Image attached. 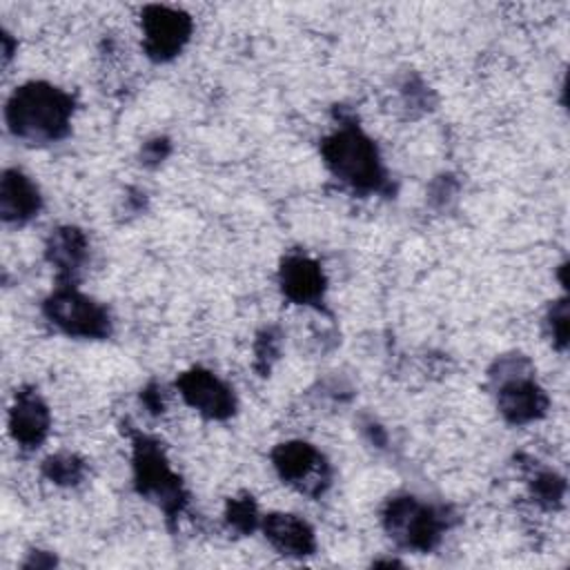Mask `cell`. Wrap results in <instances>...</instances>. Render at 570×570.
I'll use <instances>...</instances> for the list:
<instances>
[{"label":"cell","instance_id":"cell-1","mask_svg":"<svg viewBox=\"0 0 570 570\" xmlns=\"http://www.w3.org/2000/svg\"><path fill=\"white\" fill-rule=\"evenodd\" d=\"M71 114L73 98L49 82H27L18 87L4 109L11 134L31 145L62 138L69 131Z\"/></svg>","mask_w":570,"mask_h":570},{"label":"cell","instance_id":"cell-2","mask_svg":"<svg viewBox=\"0 0 570 570\" xmlns=\"http://www.w3.org/2000/svg\"><path fill=\"white\" fill-rule=\"evenodd\" d=\"M323 158L330 171L358 191H379L385 185V169L374 142L356 127L341 125L323 140Z\"/></svg>","mask_w":570,"mask_h":570},{"label":"cell","instance_id":"cell-3","mask_svg":"<svg viewBox=\"0 0 570 570\" xmlns=\"http://www.w3.org/2000/svg\"><path fill=\"white\" fill-rule=\"evenodd\" d=\"M492 379L499 383L497 403L505 421L530 423L546 414L548 396L534 383L530 363L523 356H505L497 363Z\"/></svg>","mask_w":570,"mask_h":570},{"label":"cell","instance_id":"cell-4","mask_svg":"<svg viewBox=\"0 0 570 570\" xmlns=\"http://www.w3.org/2000/svg\"><path fill=\"white\" fill-rule=\"evenodd\" d=\"M387 534L403 548L430 552L448 525L445 514L414 497H394L383 512Z\"/></svg>","mask_w":570,"mask_h":570},{"label":"cell","instance_id":"cell-5","mask_svg":"<svg viewBox=\"0 0 570 570\" xmlns=\"http://www.w3.org/2000/svg\"><path fill=\"white\" fill-rule=\"evenodd\" d=\"M134 481L138 492L156 501L169 517L183 510L185 492L180 479L174 474L169 461L154 439H134Z\"/></svg>","mask_w":570,"mask_h":570},{"label":"cell","instance_id":"cell-6","mask_svg":"<svg viewBox=\"0 0 570 570\" xmlns=\"http://www.w3.org/2000/svg\"><path fill=\"white\" fill-rule=\"evenodd\" d=\"M45 314L60 332L78 338H105L111 327L109 312L71 283L60 285L45 301Z\"/></svg>","mask_w":570,"mask_h":570},{"label":"cell","instance_id":"cell-7","mask_svg":"<svg viewBox=\"0 0 570 570\" xmlns=\"http://www.w3.org/2000/svg\"><path fill=\"white\" fill-rule=\"evenodd\" d=\"M272 461H274L278 476L285 483L298 488L301 492H305L309 497L321 494L325 490V485L330 483L327 461L314 445H309L305 441L281 443L272 452Z\"/></svg>","mask_w":570,"mask_h":570},{"label":"cell","instance_id":"cell-8","mask_svg":"<svg viewBox=\"0 0 570 570\" xmlns=\"http://www.w3.org/2000/svg\"><path fill=\"white\" fill-rule=\"evenodd\" d=\"M191 36V18L169 7H147L142 13V47L154 60L174 58Z\"/></svg>","mask_w":570,"mask_h":570},{"label":"cell","instance_id":"cell-9","mask_svg":"<svg viewBox=\"0 0 570 570\" xmlns=\"http://www.w3.org/2000/svg\"><path fill=\"white\" fill-rule=\"evenodd\" d=\"M176 387L185 403L207 419H227L236 410L232 390L216 374L203 367L183 372L176 381Z\"/></svg>","mask_w":570,"mask_h":570},{"label":"cell","instance_id":"cell-10","mask_svg":"<svg viewBox=\"0 0 570 570\" xmlns=\"http://www.w3.org/2000/svg\"><path fill=\"white\" fill-rule=\"evenodd\" d=\"M49 407L33 390H20L9 410V430L20 448H38L49 432Z\"/></svg>","mask_w":570,"mask_h":570},{"label":"cell","instance_id":"cell-11","mask_svg":"<svg viewBox=\"0 0 570 570\" xmlns=\"http://www.w3.org/2000/svg\"><path fill=\"white\" fill-rule=\"evenodd\" d=\"M278 281L285 298L298 305H314L323 298L325 292V276L321 265L303 254H294L283 261Z\"/></svg>","mask_w":570,"mask_h":570},{"label":"cell","instance_id":"cell-12","mask_svg":"<svg viewBox=\"0 0 570 570\" xmlns=\"http://www.w3.org/2000/svg\"><path fill=\"white\" fill-rule=\"evenodd\" d=\"M265 539L285 557H307L316 550V537L307 521L287 512H272L261 523Z\"/></svg>","mask_w":570,"mask_h":570},{"label":"cell","instance_id":"cell-13","mask_svg":"<svg viewBox=\"0 0 570 570\" xmlns=\"http://www.w3.org/2000/svg\"><path fill=\"white\" fill-rule=\"evenodd\" d=\"M40 194L29 176L20 169H7L0 183V214L4 223L22 225L38 216Z\"/></svg>","mask_w":570,"mask_h":570},{"label":"cell","instance_id":"cell-14","mask_svg":"<svg viewBox=\"0 0 570 570\" xmlns=\"http://www.w3.org/2000/svg\"><path fill=\"white\" fill-rule=\"evenodd\" d=\"M87 238L80 229L76 227H58L49 240H47V261L56 267V272L65 278V281H71L85 258H87Z\"/></svg>","mask_w":570,"mask_h":570},{"label":"cell","instance_id":"cell-15","mask_svg":"<svg viewBox=\"0 0 570 570\" xmlns=\"http://www.w3.org/2000/svg\"><path fill=\"white\" fill-rule=\"evenodd\" d=\"M42 472L49 481L58 483V485H73L82 479L85 474V463L76 456V454H69V452H60V454H53L45 461L42 465Z\"/></svg>","mask_w":570,"mask_h":570},{"label":"cell","instance_id":"cell-16","mask_svg":"<svg viewBox=\"0 0 570 570\" xmlns=\"http://www.w3.org/2000/svg\"><path fill=\"white\" fill-rule=\"evenodd\" d=\"M566 494V483L554 472H537L532 479V497L537 503L546 508H554L561 503Z\"/></svg>","mask_w":570,"mask_h":570},{"label":"cell","instance_id":"cell-17","mask_svg":"<svg viewBox=\"0 0 570 570\" xmlns=\"http://www.w3.org/2000/svg\"><path fill=\"white\" fill-rule=\"evenodd\" d=\"M227 523L229 528H234L236 532H252L256 525H258V512H256V505L249 497H240V499H232L229 505H227Z\"/></svg>","mask_w":570,"mask_h":570},{"label":"cell","instance_id":"cell-18","mask_svg":"<svg viewBox=\"0 0 570 570\" xmlns=\"http://www.w3.org/2000/svg\"><path fill=\"white\" fill-rule=\"evenodd\" d=\"M548 325H550V334L552 341L563 347L568 341V305L566 301H559L557 305H552L550 316H548Z\"/></svg>","mask_w":570,"mask_h":570},{"label":"cell","instance_id":"cell-19","mask_svg":"<svg viewBox=\"0 0 570 570\" xmlns=\"http://www.w3.org/2000/svg\"><path fill=\"white\" fill-rule=\"evenodd\" d=\"M278 354V336L267 330L263 336H258V343H256V361L263 365V367H269V363L276 358Z\"/></svg>","mask_w":570,"mask_h":570},{"label":"cell","instance_id":"cell-20","mask_svg":"<svg viewBox=\"0 0 570 570\" xmlns=\"http://www.w3.org/2000/svg\"><path fill=\"white\" fill-rule=\"evenodd\" d=\"M167 151H169V142L165 138H156V140L145 145L142 156L147 158V163H158V160H163L167 156Z\"/></svg>","mask_w":570,"mask_h":570}]
</instances>
